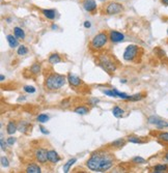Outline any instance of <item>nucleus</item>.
Segmentation results:
<instances>
[{
  "label": "nucleus",
  "instance_id": "f257e3e1",
  "mask_svg": "<svg viewBox=\"0 0 168 173\" xmlns=\"http://www.w3.org/2000/svg\"><path fill=\"white\" fill-rule=\"evenodd\" d=\"M86 166L91 171L104 172L113 166V160L109 153L105 152H97L91 155V159L87 161Z\"/></svg>",
  "mask_w": 168,
  "mask_h": 173
},
{
  "label": "nucleus",
  "instance_id": "f03ea898",
  "mask_svg": "<svg viewBox=\"0 0 168 173\" xmlns=\"http://www.w3.org/2000/svg\"><path fill=\"white\" fill-rule=\"evenodd\" d=\"M67 80L68 79H65L64 76L54 73V74H51L46 78L45 86L46 88H48L49 90H57L61 88L63 85L65 84Z\"/></svg>",
  "mask_w": 168,
  "mask_h": 173
},
{
  "label": "nucleus",
  "instance_id": "7ed1b4c3",
  "mask_svg": "<svg viewBox=\"0 0 168 173\" xmlns=\"http://www.w3.org/2000/svg\"><path fill=\"white\" fill-rule=\"evenodd\" d=\"M99 62H100V65H101L107 73H109V74L115 72L116 64L114 63V61L112 60V58L108 54H102L100 56Z\"/></svg>",
  "mask_w": 168,
  "mask_h": 173
},
{
  "label": "nucleus",
  "instance_id": "20e7f679",
  "mask_svg": "<svg viewBox=\"0 0 168 173\" xmlns=\"http://www.w3.org/2000/svg\"><path fill=\"white\" fill-rule=\"evenodd\" d=\"M108 42V35L105 32H100L92 38L91 42V47L94 50H100L106 45Z\"/></svg>",
  "mask_w": 168,
  "mask_h": 173
},
{
  "label": "nucleus",
  "instance_id": "39448f33",
  "mask_svg": "<svg viewBox=\"0 0 168 173\" xmlns=\"http://www.w3.org/2000/svg\"><path fill=\"white\" fill-rule=\"evenodd\" d=\"M138 51H139V48L136 45H130L126 48L125 52H124V59L127 60V61H131L134 58L137 56Z\"/></svg>",
  "mask_w": 168,
  "mask_h": 173
},
{
  "label": "nucleus",
  "instance_id": "423d86ee",
  "mask_svg": "<svg viewBox=\"0 0 168 173\" xmlns=\"http://www.w3.org/2000/svg\"><path fill=\"white\" fill-rule=\"evenodd\" d=\"M105 11L107 15H117L124 11V6L118 2H110L107 4Z\"/></svg>",
  "mask_w": 168,
  "mask_h": 173
},
{
  "label": "nucleus",
  "instance_id": "0eeeda50",
  "mask_svg": "<svg viewBox=\"0 0 168 173\" xmlns=\"http://www.w3.org/2000/svg\"><path fill=\"white\" fill-rule=\"evenodd\" d=\"M35 159L42 164H45L48 161V150L45 148H38L35 152Z\"/></svg>",
  "mask_w": 168,
  "mask_h": 173
},
{
  "label": "nucleus",
  "instance_id": "6e6552de",
  "mask_svg": "<svg viewBox=\"0 0 168 173\" xmlns=\"http://www.w3.org/2000/svg\"><path fill=\"white\" fill-rule=\"evenodd\" d=\"M109 38L112 43H119V42H123L125 40V35L123 34L121 32L116 30H111L110 33H109Z\"/></svg>",
  "mask_w": 168,
  "mask_h": 173
},
{
  "label": "nucleus",
  "instance_id": "1a4fd4ad",
  "mask_svg": "<svg viewBox=\"0 0 168 173\" xmlns=\"http://www.w3.org/2000/svg\"><path fill=\"white\" fill-rule=\"evenodd\" d=\"M82 5H83L85 11H88V13H94L97 9V2L94 0H84Z\"/></svg>",
  "mask_w": 168,
  "mask_h": 173
},
{
  "label": "nucleus",
  "instance_id": "9d476101",
  "mask_svg": "<svg viewBox=\"0 0 168 173\" xmlns=\"http://www.w3.org/2000/svg\"><path fill=\"white\" fill-rule=\"evenodd\" d=\"M68 81H69V83L71 84V86H74V87H79L82 83L81 79L73 74L68 75Z\"/></svg>",
  "mask_w": 168,
  "mask_h": 173
},
{
  "label": "nucleus",
  "instance_id": "9b49d317",
  "mask_svg": "<svg viewBox=\"0 0 168 173\" xmlns=\"http://www.w3.org/2000/svg\"><path fill=\"white\" fill-rule=\"evenodd\" d=\"M48 161L51 163H53V164H55V163L59 162L60 158L55 150H48Z\"/></svg>",
  "mask_w": 168,
  "mask_h": 173
},
{
  "label": "nucleus",
  "instance_id": "f8f14e48",
  "mask_svg": "<svg viewBox=\"0 0 168 173\" xmlns=\"http://www.w3.org/2000/svg\"><path fill=\"white\" fill-rule=\"evenodd\" d=\"M17 130H18V128H17L15 121H9V122L7 123L6 132H7V134H8V135H14V134L16 133Z\"/></svg>",
  "mask_w": 168,
  "mask_h": 173
},
{
  "label": "nucleus",
  "instance_id": "ddd939ff",
  "mask_svg": "<svg viewBox=\"0 0 168 173\" xmlns=\"http://www.w3.org/2000/svg\"><path fill=\"white\" fill-rule=\"evenodd\" d=\"M6 40H7V43H8L9 47L11 48H16L17 46L19 45L18 43V40L16 38V36L12 35V34H8L6 36Z\"/></svg>",
  "mask_w": 168,
  "mask_h": 173
},
{
  "label": "nucleus",
  "instance_id": "4468645a",
  "mask_svg": "<svg viewBox=\"0 0 168 173\" xmlns=\"http://www.w3.org/2000/svg\"><path fill=\"white\" fill-rule=\"evenodd\" d=\"M26 172L27 173H41V168L36 164H30L26 168Z\"/></svg>",
  "mask_w": 168,
  "mask_h": 173
},
{
  "label": "nucleus",
  "instance_id": "2eb2a0df",
  "mask_svg": "<svg viewBox=\"0 0 168 173\" xmlns=\"http://www.w3.org/2000/svg\"><path fill=\"white\" fill-rule=\"evenodd\" d=\"M14 33H15V36H16L17 38H21V40H23L24 38H25V32H24V30L20 27H15L14 28Z\"/></svg>",
  "mask_w": 168,
  "mask_h": 173
},
{
  "label": "nucleus",
  "instance_id": "dca6fc26",
  "mask_svg": "<svg viewBox=\"0 0 168 173\" xmlns=\"http://www.w3.org/2000/svg\"><path fill=\"white\" fill-rule=\"evenodd\" d=\"M43 14L49 20H53L55 18V11L54 9H43Z\"/></svg>",
  "mask_w": 168,
  "mask_h": 173
},
{
  "label": "nucleus",
  "instance_id": "f3484780",
  "mask_svg": "<svg viewBox=\"0 0 168 173\" xmlns=\"http://www.w3.org/2000/svg\"><path fill=\"white\" fill-rule=\"evenodd\" d=\"M60 61H61V57H60L58 54H52L50 55L49 57V62L51 63V64H56V63H59Z\"/></svg>",
  "mask_w": 168,
  "mask_h": 173
},
{
  "label": "nucleus",
  "instance_id": "a211bd4d",
  "mask_svg": "<svg viewBox=\"0 0 168 173\" xmlns=\"http://www.w3.org/2000/svg\"><path fill=\"white\" fill-rule=\"evenodd\" d=\"M75 113H77V114H80V115H84V114H87L89 112V109L87 108V107H85V106H79V107H77L76 109H75Z\"/></svg>",
  "mask_w": 168,
  "mask_h": 173
},
{
  "label": "nucleus",
  "instance_id": "6ab92c4d",
  "mask_svg": "<svg viewBox=\"0 0 168 173\" xmlns=\"http://www.w3.org/2000/svg\"><path fill=\"white\" fill-rule=\"evenodd\" d=\"M112 113H113V115L115 116V117H121V116L124 115V113H125V111L123 110V109L120 108V107L118 106H115L113 108V110H112Z\"/></svg>",
  "mask_w": 168,
  "mask_h": 173
},
{
  "label": "nucleus",
  "instance_id": "aec40b11",
  "mask_svg": "<svg viewBox=\"0 0 168 173\" xmlns=\"http://www.w3.org/2000/svg\"><path fill=\"white\" fill-rule=\"evenodd\" d=\"M168 170V166L165 164H160V165H157L155 168H154V172L156 173H162V172H166Z\"/></svg>",
  "mask_w": 168,
  "mask_h": 173
},
{
  "label": "nucleus",
  "instance_id": "412c9836",
  "mask_svg": "<svg viewBox=\"0 0 168 173\" xmlns=\"http://www.w3.org/2000/svg\"><path fill=\"white\" fill-rule=\"evenodd\" d=\"M28 129H29V123L27 121H21L20 125L18 126V130L22 132V133H26Z\"/></svg>",
  "mask_w": 168,
  "mask_h": 173
},
{
  "label": "nucleus",
  "instance_id": "4be33fe9",
  "mask_svg": "<svg viewBox=\"0 0 168 173\" xmlns=\"http://www.w3.org/2000/svg\"><path fill=\"white\" fill-rule=\"evenodd\" d=\"M76 161H77L76 159H71V160L68 161V162L65 163L64 165H63V168H62V169H63V172H65V173L69 172L71 166H72V165L74 164V163H76Z\"/></svg>",
  "mask_w": 168,
  "mask_h": 173
},
{
  "label": "nucleus",
  "instance_id": "5701e85b",
  "mask_svg": "<svg viewBox=\"0 0 168 173\" xmlns=\"http://www.w3.org/2000/svg\"><path fill=\"white\" fill-rule=\"evenodd\" d=\"M30 72L32 73V74H35V75H38V73L41 72L40 63H33V64L31 65V67H30Z\"/></svg>",
  "mask_w": 168,
  "mask_h": 173
},
{
  "label": "nucleus",
  "instance_id": "b1692460",
  "mask_svg": "<svg viewBox=\"0 0 168 173\" xmlns=\"http://www.w3.org/2000/svg\"><path fill=\"white\" fill-rule=\"evenodd\" d=\"M38 122H41V123H45V122H47L48 120H49V116L47 115V114H40V115L38 116Z\"/></svg>",
  "mask_w": 168,
  "mask_h": 173
},
{
  "label": "nucleus",
  "instance_id": "393cba45",
  "mask_svg": "<svg viewBox=\"0 0 168 173\" xmlns=\"http://www.w3.org/2000/svg\"><path fill=\"white\" fill-rule=\"evenodd\" d=\"M142 94L141 93H137V94H134V96H128V101H132V102H136V101H140L142 99Z\"/></svg>",
  "mask_w": 168,
  "mask_h": 173
},
{
  "label": "nucleus",
  "instance_id": "a878e982",
  "mask_svg": "<svg viewBox=\"0 0 168 173\" xmlns=\"http://www.w3.org/2000/svg\"><path fill=\"white\" fill-rule=\"evenodd\" d=\"M128 141H129V142H131V143H135V144H138V143H143V141L141 140L140 138L134 137V136H129Z\"/></svg>",
  "mask_w": 168,
  "mask_h": 173
},
{
  "label": "nucleus",
  "instance_id": "bb28decb",
  "mask_svg": "<svg viewBox=\"0 0 168 173\" xmlns=\"http://www.w3.org/2000/svg\"><path fill=\"white\" fill-rule=\"evenodd\" d=\"M126 143V141L124 140V139H118V140H115L112 142V146H114V147H121V146H124Z\"/></svg>",
  "mask_w": 168,
  "mask_h": 173
},
{
  "label": "nucleus",
  "instance_id": "cd10ccee",
  "mask_svg": "<svg viewBox=\"0 0 168 173\" xmlns=\"http://www.w3.org/2000/svg\"><path fill=\"white\" fill-rule=\"evenodd\" d=\"M17 52H18V55H20V56H23V55H26L28 53V49L25 47V46H20V47H19V49H18V51H17Z\"/></svg>",
  "mask_w": 168,
  "mask_h": 173
},
{
  "label": "nucleus",
  "instance_id": "c85d7f7f",
  "mask_svg": "<svg viewBox=\"0 0 168 173\" xmlns=\"http://www.w3.org/2000/svg\"><path fill=\"white\" fill-rule=\"evenodd\" d=\"M133 163H136V164H145L147 161H145L143 158L141 157H135L133 159Z\"/></svg>",
  "mask_w": 168,
  "mask_h": 173
},
{
  "label": "nucleus",
  "instance_id": "c756f323",
  "mask_svg": "<svg viewBox=\"0 0 168 173\" xmlns=\"http://www.w3.org/2000/svg\"><path fill=\"white\" fill-rule=\"evenodd\" d=\"M160 121V119L158 117H156V116H150V118H148V122L152 123V125H156L157 126V123Z\"/></svg>",
  "mask_w": 168,
  "mask_h": 173
},
{
  "label": "nucleus",
  "instance_id": "7c9ffc66",
  "mask_svg": "<svg viewBox=\"0 0 168 173\" xmlns=\"http://www.w3.org/2000/svg\"><path fill=\"white\" fill-rule=\"evenodd\" d=\"M157 126L159 129H162V128H168V123L166 122V121H164V120H161L160 119V121L157 123Z\"/></svg>",
  "mask_w": 168,
  "mask_h": 173
},
{
  "label": "nucleus",
  "instance_id": "2f4dec72",
  "mask_svg": "<svg viewBox=\"0 0 168 173\" xmlns=\"http://www.w3.org/2000/svg\"><path fill=\"white\" fill-rule=\"evenodd\" d=\"M159 139L165 142H168V133H161L159 135Z\"/></svg>",
  "mask_w": 168,
  "mask_h": 173
},
{
  "label": "nucleus",
  "instance_id": "473e14b6",
  "mask_svg": "<svg viewBox=\"0 0 168 173\" xmlns=\"http://www.w3.org/2000/svg\"><path fill=\"white\" fill-rule=\"evenodd\" d=\"M104 93H105L106 96H108L116 97V94H115V92L113 91V89H112V90H104Z\"/></svg>",
  "mask_w": 168,
  "mask_h": 173
},
{
  "label": "nucleus",
  "instance_id": "72a5a7b5",
  "mask_svg": "<svg viewBox=\"0 0 168 173\" xmlns=\"http://www.w3.org/2000/svg\"><path fill=\"white\" fill-rule=\"evenodd\" d=\"M24 90L28 93H33L35 92V88L33 86H24Z\"/></svg>",
  "mask_w": 168,
  "mask_h": 173
},
{
  "label": "nucleus",
  "instance_id": "f704fd0d",
  "mask_svg": "<svg viewBox=\"0 0 168 173\" xmlns=\"http://www.w3.org/2000/svg\"><path fill=\"white\" fill-rule=\"evenodd\" d=\"M1 165H2L3 167H8V166H9L8 160H7L5 157H2V158H1Z\"/></svg>",
  "mask_w": 168,
  "mask_h": 173
},
{
  "label": "nucleus",
  "instance_id": "c9c22d12",
  "mask_svg": "<svg viewBox=\"0 0 168 173\" xmlns=\"http://www.w3.org/2000/svg\"><path fill=\"white\" fill-rule=\"evenodd\" d=\"M15 142H16V139L14 137H9V138H7V140H6V143L8 145H14Z\"/></svg>",
  "mask_w": 168,
  "mask_h": 173
},
{
  "label": "nucleus",
  "instance_id": "e433bc0d",
  "mask_svg": "<svg viewBox=\"0 0 168 173\" xmlns=\"http://www.w3.org/2000/svg\"><path fill=\"white\" fill-rule=\"evenodd\" d=\"M1 148H2V150H5L6 149V144L4 143V140L1 138Z\"/></svg>",
  "mask_w": 168,
  "mask_h": 173
},
{
  "label": "nucleus",
  "instance_id": "4c0bfd02",
  "mask_svg": "<svg viewBox=\"0 0 168 173\" xmlns=\"http://www.w3.org/2000/svg\"><path fill=\"white\" fill-rule=\"evenodd\" d=\"M91 103L92 106H94V105H97V104L99 103V100L98 99H91Z\"/></svg>",
  "mask_w": 168,
  "mask_h": 173
},
{
  "label": "nucleus",
  "instance_id": "58836bf2",
  "mask_svg": "<svg viewBox=\"0 0 168 173\" xmlns=\"http://www.w3.org/2000/svg\"><path fill=\"white\" fill-rule=\"evenodd\" d=\"M40 130H41V132H42L43 134H47V135L49 134V131L46 130V129L44 128V126H40Z\"/></svg>",
  "mask_w": 168,
  "mask_h": 173
},
{
  "label": "nucleus",
  "instance_id": "ea45409f",
  "mask_svg": "<svg viewBox=\"0 0 168 173\" xmlns=\"http://www.w3.org/2000/svg\"><path fill=\"white\" fill-rule=\"evenodd\" d=\"M70 104V100H64L61 102V106H69Z\"/></svg>",
  "mask_w": 168,
  "mask_h": 173
},
{
  "label": "nucleus",
  "instance_id": "a19ab883",
  "mask_svg": "<svg viewBox=\"0 0 168 173\" xmlns=\"http://www.w3.org/2000/svg\"><path fill=\"white\" fill-rule=\"evenodd\" d=\"M91 22H89V21H85L84 22V27L85 28H91Z\"/></svg>",
  "mask_w": 168,
  "mask_h": 173
},
{
  "label": "nucleus",
  "instance_id": "79ce46f5",
  "mask_svg": "<svg viewBox=\"0 0 168 173\" xmlns=\"http://www.w3.org/2000/svg\"><path fill=\"white\" fill-rule=\"evenodd\" d=\"M161 1H162L163 4H165V5H168V0H161Z\"/></svg>",
  "mask_w": 168,
  "mask_h": 173
},
{
  "label": "nucleus",
  "instance_id": "37998d69",
  "mask_svg": "<svg viewBox=\"0 0 168 173\" xmlns=\"http://www.w3.org/2000/svg\"><path fill=\"white\" fill-rule=\"evenodd\" d=\"M4 79H5V77H4L3 75H1V76H0V80H1V81H4Z\"/></svg>",
  "mask_w": 168,
  "mask_h": 173
},
{
  "label": "nucleus",
  "instance_id": "c03bdc74",
  "mask_svg": "<svg viewBox=\"0 0 168 173\" xmlns=\"http://www.w3.org/2000/svg\"><path fill=\"white\" fill-rule=\"evenodd\" d=\"M165 160L168 161V152L166 153V155H165Z\"/></svg>",
  "mask_w": 168,
  "mask_h": 173
},
{
  "label": "nucleus",
  "instance_id": "a18cd8bd",
  "mask_svg": "<svg viewBox=\"0 0 168 173\" xmlns=\"http://www.w3.org/2000/svg\"><path fill=\"white\" fill-rule=\"evenodd\" d=\"M120 82H121V83H126V82H127V81H126V80H125V79H123V80H120Z\"/></svg>",
  "mask_w": 168,
  "mask_h": 173
},
{
  "label": "nucleus",
  "instance_id": "49530a36",
  "mask_svg": "<svg viewBox=\"0 0 168 173\" xmlns=\"http://www.w3.org/2000/svg\"><path fill=\"white\" fill-rule=\"evenodd\" d=\"M56 28H57V26H56V25H52V29H56Z\"/></svg>",
  "mask_w": 168,
  "mask_h": 173
},
{
  "label": "nucleus",
  "instance_id": "de8ad7c7",
  "mask_svg": "<svg viewBox=\"0 0 168 173\" xmlns=\"http://www.w3.org/2000/svg\"><path fill=\"white\" fill-rule=\"evenodd\" d=\"M167 34H168V29H167Z\"/></svg>",
  "mask_w": 168,
  "mask_h": 173
}]
</instances>
